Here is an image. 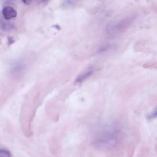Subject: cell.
Wrapping results in <instances>:
<instances>
[{"mask_svg":"<svg viewBox=\"0 0 157 157\" xmlns=\"http://www.w3.org/2000/svg\"><path fill=\"white\" fill-rule=\"evenodd\" d=\"M136 17L135 14L131 15L120 20L115 25H109L107 29L108 33L111 35L116 32H123L130 26Z\"/></svg>","mask_w":157,"mask_h":157,"instance_id":"6da1fadb","label":"cell"},{"mask_svg":"<svg viewBox=\"0 0 157 157\" xmlns=\"http://www.w3.org/2000/svg\"><path fill=\"white\" fill-rule=\"evenodd\" d=\"M2 13L4 18L9 20L14 18L17 16V12L13 7L6 6L2 10Z\"/></svg>","mask_w":157,"mask_h":157,"instance_id":"7a4b0ae2","label":"cell"},{"mask_svg":"<svg viewBox=\"0 0 157 157\" xmlns=\"http://www.w3.org/2000/svg\"><path fill=\"white\" fill-rule=\"evenodd\" d=\"M15 27L13 23L10 22H2L0 23V28L3 31L8 32L13 29Z\"/></svg>","mask_w":157,"mask_h":157,"instance_id":"3957f363","label":"cell"},{"mask_svg":"<svg viewBox=\"0 0 157 157\" xmlns=\"http://www.w3.org/2000/svg\"><path fill=\"white\" fill-rule=\"evenodd\" d=\"M24 65L20 62H18L13 65L12 69V71L13 73L20 72L23 70Z\"/></svg>","mask_w":157,"mask_h":157,"instance_id":"277c9868","label":"cell"},{"mask_svg":"<svg viewBox=\"0 0 157 157\" xmlns=\"http://www.w3.org/2000/svg\"><path fill=\"white\" fill-rule=\"evenodd\" d=\"M92 71H88L80 75L76 79L75 82L79 83L81 82L85 79L87 77L91 75L92 73Z\"/></svg>","mask_w":157,"mask_h":157,"instance_id":"5b68a950","label":"cell"},{"mask_svg":"<svg viewBox=\"0 0 157 157\" xmlns=\"http://www.w3.org/2000/svg\"><path fill=\"white\" fill-rule=\"evenodd\" d=\"M143 67L145 68L157 69V62L148 63L143 65Z\"/></svg>","mask_w":157,"mask_h":157,"instance_id":"8992f818","label":"cell"},{"mask_svg":"<svg viewBox=\"0 0 157 157\" xmlns=\"http://www.w3.org/2000/svg\"><path fill=\"white\" fill-rule=\"evenodd\" d=\"M10 156V153L8 151L4 149L1 150L0 151V157H9Z\"/></svg>","mask_w":157,"mask_h":157,"instance_id":"52a82bcc","label":"cell"},{"mask_svg":"<svg viewBox=\"0 0 157 157\" xmlns=\"http://www.w3.org/2000/svg\"><path fill=\"white\" fill-rule=\"evenodd\" d=\"M110 45L108 44L105 45L100 47L98 50V52H103L108 50L110 47Z\"/></svg>","mask_w":157,"mask_h":157,"instance_id":"ba28073f","label":"cell"},{"mask_svg":"<svg viewBox=\"0 0 157 157\" xmlns=\"http://www.w3.org/2000/svg\"><path fill=\"white\" fill-rule=\"evenodd\" d=\"M14 42V41L12 37H9L8 38V43L9 45H11Z\"/></svg>","mask_w":157,"mask_h":157,"instance_id":"9c48e42d","label":"cell"},{"mask_svg":"<svg viewBox=\"0 0 157 157\" xmlns=\"http://www.w3.org/2000/svg\"><path fill=\"white\" fill-rule=\"evenodd\" d=\"M157 117V111L154 112L151 115L149 116L148 118H152V117Z\"/></svg>","mask_w":157,"mask_h":157,"instance_id":"30bf717a","label":"cell"},{"mask_svg":"<svg viewBox=\"0 0 157 157\" xmlns=\"http://www.w3.org/2000/svg\"><path fill=\"white\" fill-rule=\"evenodd\" d=\"M23 2L27 5H29L31 2L32 0H22Z\"/></svg>","mask_w":157,"mask_h":157,"instance_id":"8fae6325","label":"cell"},{"mask_svg":"<svg viewBox=\"0 0 157 157\" xmlns=\"http://www.w3.org/2000/svg\"><path fill=\"white\" fill-rule=\"evenodd\" d=\"M52 27L59 30L61 29L60 26L59 25L57 24L53 25L52 26Z\"/></svg>","mask_w":157,"mask_h":157,"instance_id":"7c38bea8","label":"cell"},{"mask_svg":"<svg viewBox=\"0 0 157 157\" xmlns=\"http://www.w3.org/2000/svg\"><path fill=\"white\" fill-rule=\"evenodd\" d=\"M50 0H42V1L43 3H47Z\"/></svg>","mask_w":157,"mask_h":157,"instance_id":"4fadbf2b","label":"cell"},{"mask_svg":"<svg viewBox=\"0 0 157 157\" xmlns=\"http://www.w3.org/2000/svg\"></svg>","mask_w":157,"mask_h":157,"instance_id":"5bb4252c","label":"cell"}]
</instances>
